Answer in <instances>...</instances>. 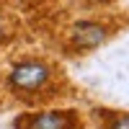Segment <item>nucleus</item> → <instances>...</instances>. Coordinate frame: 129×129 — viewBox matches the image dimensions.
Segmentation results:
<instances>
[{"mask_svg":"<svg viewBox=\"0 0 129 129\" xmlns=\"http://www.w3.org/2000/svg\"><path fill=\"white\" fill-rule=\"evenodd\" d=\"M75 126H78V114L67 109L31 114L23 124V129H75Z\"/></svg>","mask_w":129,"mask_h":129,"instance_id":"3","label":"nucleus"},{"mask_svg":"<svg viewBox=\"0 0 129 129\" xmlns=\"http://www.w3.org/2000/svg\"><path fill=\"white\" fill-rule=\"evenodd\" d=\"M78 3L88 5V8H101V5H109V3H114V0H78Z\"/></svg>","mask_w":129,"mask_h":129,"instance_id":"6","label":"nucleus"},{"mask_svg":"<svg viewBox=\"0 0 129 129\" xmlns=\"http://www.w3.org/2000/svg\"><path fill=\"white\" fill-rule=\"evenodd\" d=\"M106 129H129V114H114L106 121Z\"/></svg>","mask_w":129,"mask_h":129,"instance_id":"4","label":"nucleus"},{"mask_svg":"<svg viewBox=\"0 0 129 129\" xmlns=\"http://www.w3.org/2000/svg\"><path fill=\"white\" fill-rule=\"evenodd\" d=\"M114 26L111 21H101V18H85V21H75L67 31V47L72 52H93L103 47L111 39Z\"/></svg>","mask_w":129,"mask_h":129,"instance_id":"2","label":"nucleus"},{"mask_svg":"<svg viewBox=\"0 0 129 129\" xmlns=\"http://www.w3.org/2000/svg\"><path fill=\"white\" fill-rule=\"evenodd\" d=\"M10 31H13V23H10L8 18H3V16H0V44L10 39Z\"/></svg>","mask_w":129,"mask_h":129,"instance_id":"5","label":"nucleus"},{"mask_svg":"<svg viewBox=\"0 0 129 129\" xmlns=\"http://www.w3.org/2000/svg\"><path fill=\"white\" fill-rule=\"evenodd\" d=\"M52 78H54V67L47 59L28 57V59H18L10 67L5 85L8 90H13L18 95H39L52 85Z\"/></svg>","mask_w":129,"mask_h":129,"instance_id":"1","label":"nucleus"},{"mask_svg":"<svg viewBox=\"0 0 129 129\" xmlns=\"http://www.w3.org/2000/svg\"><path fill=\"white\" fill-rule=\"evenodd\" d=\"M23 3H41V0H23Z\"/></svg>","mask_w":129,"mask_h":129,"instance_id":"7","label":"nucleus"}]
</instances>
